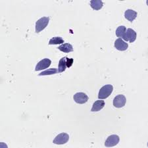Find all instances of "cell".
Wrapping results in <instances>:
<instances>
[{
	"label": "cell",
	"instance_id": "cell-1",
	"mask_svg": "<svg viewBox=\"0 0 148 148\" xmlns=\"http://www.w3.org/2000/svg\"><path fill=\"white\" fill-rule=\"evenodd\" d=\"M113 90V86L111 84L105 85L101 88L98 94V98L100 99H104L108 97L111 94Z\"/></svg>",
	"mask_w": 148,
	"mask_h": 148
},
{
	"label": "cell",
	"instance_id": "cell-2",
	"mask_svg": "<svg viewBox=\"0 0 148 148\" xmlns=\"http://www.w3.org/2000/svg\"><path fill=\"white\" fill-rule=\"evenodd\" d=\"M49 22V17H47V16H43V17L38 19L36 23V32L39 33L43 30H44L48 25Z\"/></svg>",
	"mask_w": 148,
	"mask_h": 148
},
{
	"label": "cell",
	"instance_id": "cell-3",
	"mask_svg": "<svg viewBox=\"0 0 148 148\" xmlns=\"http://www.w3.org/2000/svg\"><path fill=\"white\" fill-rule=\"evenodd\" d=\"M69 140V135L66 133H61L55 138L53 143L57 145H63L68 142Z\"/></svg>",
	"mask_w": 148,
	"mask_h": 148
},
{
	"label": "cell",
	"instance_id": "cell-4",
	"mask_svg": "<svg viewBox=\"0 0 148 148\" xmlns=\"http://www.w3.org/2000/svg\"><path fill=\"white\" fill-rule=\"evenodd\" d=\"M136 32L134 30L132 29V28H128V29H126V33L125 36H124L123 40L124 41L133 43L136 40Z\"/></svg>",
	"mask_w": 148,
	"mask_h": 148
},
{
	"label": "cell",
	"instance_id": "cell-5",
	"mask_svg": "<svg viewBox=\"0 0 148 148\" xmlns=\"http://www.w3.org/2000/svg\"><path fill=\"white\" fill-rule=\"evenodd\" d=\"M126 99L124 95H118L114 97L113 101V106L116 108H122L125 106Z\"/></svg>",
	"mask_w": 148,
	"mask_h": 148
},
{
	"label": "cell",
	"instance_id": "cell-6",
	"mask_svg": "<svg viewBox=\"0 0 148 148\" xmlns=\"http://www.w3.org/2000/svg\"><path fill=\"white\" fill-rule=\"evenodd\" d=\"M74 101H75L76 103L78 104H84L88 101V95L83 92H78L76 93L73 96Z\"/></svg>",
	"mask_w": 148,
	"mask_h": 148
},
{
	"label": "cell",
	"instance_id": "cell-7",
	"mask_svg": "<svg viewBox=\"0 0 148 148\" xmlns=\"http://www.w3.org/2000/svg\"><path fill=\"white\" fill-rule=\"evenodd\" d=\"M120 141V138L119 136L113 134L111 135L107 138L106 142H105V145L106 147H113L117 145Z\"/></svg>",
	"mask_w": 148,
	"mask_h": 148
},
{
	"label": "cell",
	"instance_id": "cell-8",
	"mask_svg": "<svg viewBox=\"0 0 148 148\" xmlns=\"http://www.w3.org/2000/svg\"><path fill=\"white\" fill-rule=\"evenodd\" d=\"M51 61L49 59H47V58L43 59L42 60L38 62L36 66L35 71H38L44 70V69H46L47 68H48L50 65H51Z\"/></svg>",
	"mask_w": 148,
	"mask_h": 148
},
{
	"label": "cell",
	"instance_id": "cell-9",
	"mask_svg": "<svg viewBox=\"0 0 148 148\" xmlns=\"http://www.w3.org/2000/svg\"><path fill=\"white\" fill-rule=\"evenodd\" d=\"M114 47L115 48L119 50V51H126L128 47V43H126L125 41H124L121 38H118L114 42Z\"/></svg>",
	"mask_w": 148,
	"mask_h": 148
},
{
	"label": "cell",
	"instance_id": "cell-10",
	"mask_svg": "<svg viewBox=\"0 0 148 148\" xmlns=\"http://www.w3.org/2000/svg\"><path fill=\"white\" fill-rule=\"evenodd\" d=\"M138 16V13L132 9H127L125 13V18L129 21L130 22H133Z\"/></svg>",
	"mask_w": 148,
	"mask_h": 148
},
{
	"label": "cell",
	"instance_id": "cell-11",
	"mask_svg": "<svg viewBox=\"0 0 148 148\" xmlns=\"http://www.w3.org/2000/svg\"><path fill=\"white\" fill-rule=\"evenodd\" d=\"M105 101L103 100H97L95 101L92 106V108L91 109L92 112H97L103 108L105 107Z\"/></svg>",
	"mask_w": 148,
	"mask_h": 148
},
{
	"label": "cell",
	"instance_id": "cell-12",
	"mask_svg": "<svg viewBox=\"0 0 148 148\" xmlns=\"http://www.w3.org/2000/svg\"><path fill=\"white\" fill-rule=\"evenodd\" d=\"M90 6L94 10L98 11L102 9L103 3L101 0H92L90 1Z\"/></svg>",
	"mask_w": 148,
	"mask_h": 148
},
{
	"label": "cell",
	"instance_id": "cell-13",
	"mask_svg": "<svg viewBox=\"0 0 148 148\" xmlns=\"http://www.w3.org/2000/svg\"><path fill=\"white\" fill-rule=\"evenodd\" d=\"M58 49L60 51L65 52V53H70V52L73 51V47L71 44L69 43H66V44H63L61 45L60 46H59Z\"/></svg>",
	"mask_w": 148,
	"mask_h": 148
},
{
	"label": "cell",
	"instance_id": "cell-14",
	"mask_svg": "<svg viewBox=\"0 0 148 148\" xmlns=\"http://www.w3.org/2000/svg\"><path fill=\"white\" fill-rule=\"evenodd\" d=\"M66 57H63L60 59V61L59 62V65H58V73H61L64 72L66 70Z\"/></svg>",
	"mask_w": 148,
	"mask_h": 148
},
{
	"label": "cell",
	"instance_id": "cell-15",
	"mask_svg": "<svg viewBox=\"0 0 148 148\" xmlns=\"http://www.w3.org/2000/svg\"><path fill=\"white\" fill-rule=\"evenodd\" d=\"M126 28L125 27V26H120V27H119L117 28H116L115 34L116 35V36L119 37V38L123 39L124 36H125L126 33Z\"/></svg>",
	"mask_w": 148,
	"mask_h": 148
},
{
	"label": "cell",
	"instance_id": "cell-16",
	"mask_svg": "<svg viewBox=\"0 0 148 148\" xmlns=\"http://www.w3.org/2000/svg\"><path fill=\"white\" fill-rule=\"evenodd\" d=\"M58 73V69L56 68H51L49 69H47V70L43 71V72L40 73L38 76H46V75H55Z\"/></svg>",
	"mask_w": 148,
	"mask_h": 148
},
{
	"label": "cell",
	"instance_id": "cell-17",
	"mask_svg": "<svg viewBox=\"0 0 148 148\" xmlns=\"http://www.w3.org/2000/svg\"><path fill=\"white\" fill-rule=\"evenodd\" d=\"M65 42L64 40L61 37H53L49 41V45H57L63 44Z\"/></svg>",
	"mask_w": 148,
	"mask_h": 148
},
{
	"label": "cell",
	"instance_id": "cell-18",
	"mask_svg": "<svg viewBox=\"0 0 148 148\" xmlns=\"http://www.w3.org/2000/svg\"><path fill=\"white\" fill-rule=\"evenodd\" d=\"M73 61H74V59L72 58H68L67 57H66V67L68 68H70L72 66L73 64Z\"/></svg>",
	"mask_w": 148,
	"mask_h": 148
}]
</instances>
